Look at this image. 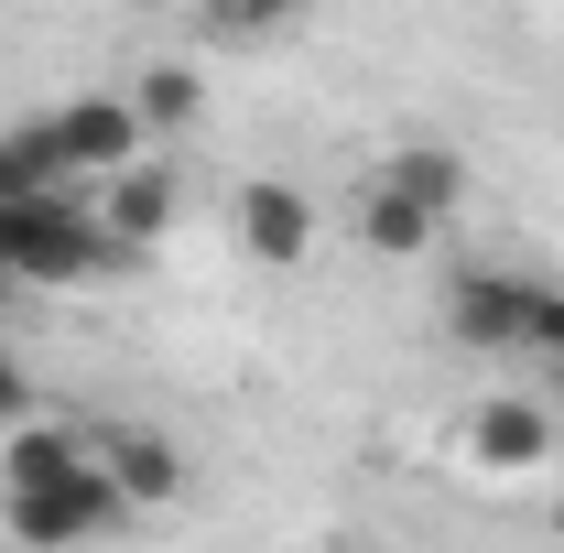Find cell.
Wrapping results in <instances>:
<instances>
[{
  "label": "cell",
  "instance_id": "17",
  "mask_svg": "<svg viewBox=\"0 0 564 553\" xmlns=\"http://www.w3.org/2000/svg\"><path fill=\"white\" fill-rule=\"evenodd\" d=\"M141 11H152V0H141Z\"/></svg>",
  "mask_w": 564,
  "mask_h": 553
},
{
  "label": "cell",
  "instance_id": "11",
  "mask_svg": "<svg viewBox=\"0 0 564 553\" xmlns=\"http://www.w3.org/2000/svg\"><path fill=\"white\" fill-rule=\"evenodd\" d=\"M131 109H141V131H196V120H207V76L196 66H152L131 87Z\"/></svg>",
  "mask_w": 564,
  "mask_h": 553
},
{
  "label": "cell",
  "instance_id": "13",
  "mask_svg": "<svg viewBox=\"0 0 564 553\" xmlns=\"http://www.w3.org/2000/svg\"><path fill=\"white\" fill-rule=\"evenodd\" d=\"M293 11H304V0H207V22H217V33H282Z\"/></svg>",
  "mask_w": 564,
  "mask_h": 553
},
{
  "label": "cell",
  "instance_id": "10",
  "mask_svg": "<svg viewBox=\"0 0 564 553\" xmlns=\"http://www.w3.org/2000/svg\"><path fill=\"white\" fill-rule=\"evenodd\" d=\"M66 185V152L44 120H22V131H0V196H55Z\"/></svg>",
  "mask_w": 564,
  "mask_h": 553
},
{
  "label": "cell",
  "instance_id": "9",
  "mask_svg": "<svg viewBox=\"0 0 564 553\" xmlns=\"http://www.w3.org/2000/svg\"><path fill=\"white\" fill-rule=\"evenodd\" d=\"M98 456H109V478H120L131 510H152V499H174V488H185V456H174L163 434H141V423H109V434H98Z\"/></svg>",
  "mask_w": 564,
  "mask_h": 553
},
{
  "label": "cell",
  "instance_id": "6",
  "mask_svg": "<svg viewBox=\"0 0 564 553\" xmlns=\"http://www.w3.org/2000/svg\"><path fill=\"white\" fill-rule=\"evenodd\" d=\"M228 228H239V250H250V261L293 272V261L315 250V196H304V185H282V174H250V185H239V207H228Z\"/></svg>",
  "mask_w": 564,
  "mask_h": 553
},
{
  "label": "cell",
  "instance_id": "1",
  "mask_svg": "<svg viewBox=\"0 0 564 553\" xmlns=\"http://www.w3.org/2000/svg\"><path fill=\"white\" fill-rule=\"evenodd\" d=\"M120 250H109V228H98V207H76L66 185L55 196H0V272H11V293H66V282L109 272Z\"/></svg>",
  "mask_w": 564,
  "mask_h": 553
},
{
  "label": "cell",
  "instance_id": "15",
  "mask_svg": "<svg viewBox=\"0 0 564 553\" xmlns=\"http://www.w3.org/2000/svg\"><path fill=\"white\" fill-rule=\"evenodd\" d=\"M554 543H564V499H554Z\"/></svg>",
  "mask_w": 564,
  "mask_h": 553
},
{
  "label": "cell",
  "instance_id": "16",
  "mask_svg": "<svg viewBox=\"0 0 564 553\" xmlns=\"http://www.w3.org/2000/svg\"><path fill=\"white\" fill-rule=\"evenodd\" d=\"M554 358H564V337H554Z\"/></svg>",
  "mask_w": 564,
  "mask_h": 553
},
{
  "label": "cell",
  "instance_id": "4",
  "mask_svg": "<svg viewBox=\"0 0 564 553\" xmlns=\"http://www.w3.org/2000/svg\"><path fill=\"white\" fill-rule=\"evenodd\" d=\"M554 445H564V413L532 402V391H499V402L467 413V467H478V478H543Z\"/></svg>",
  "mask_w": 564,
  "mask_h": 553
},
{
  "label": "cell",
  "instance_id": "2",
  "mask_svg": "<svg viewBox=\"0 0 564 553\" xmlns=\"http://www.w3.org/2000/svg\"><path fill=\"white\" fill-rule=\"evenodd\" d=\"M0 510H11V543H22V553H76V543H98V532H109V521H120L131 499H120V478H109V456L87 445L66 478L11 488Z\"/></svg>",
  "mask_w": 564,
  "mask_h": 553
},
{
  "label": "cell",
  "instance_id": "3",
  "mask_svg": "<svg viewBox=\"0 0 564 553\" xmlns=\"http://www.w3.org/2000/svg\"><path fill=\"white\" fill-rule=\"evenodd\" d=\"M445 326L467 347H554L564 337V293L554 282H521V272H467L445 293Z\"/></svg>",
  "mask_w": 564,
  "mask_h": 553
},
{
  "label": "cell",
  "instance_id": "7",
  "mask_svg": "<svg viewBox=\"0 0 564 553\" xmlns=\"http://www.w3.org/2000/svg\"><path fill=\"white\" fill-rule=\"evenodd\" d=\"M98 228H109V250H120V261H141V250L174 228V163H163V152L120 163V174H109V207H98Z\"/></svg>",
  "mask_w": 564,
  "mask_h": 553
},
{
  "label": "cell",
  "instance_id": "12",
  "mask_svg": "<svg viewBox=\"0 0 564 553\" xmlns=\"http://www.w3.org/2000/svg\"><path fill=\"white\" fill-rule=\"evenodd\" d=\"M391 185H413L434 217H456V207H467V163H456L445 141H402V152H391Z\"/></svg>",
  "mask_w": 564,
  "mask_h": 553
},
{
  "label": "cell",
  "instance_id": "5",
  "mask_svg": "<svg viewBox=\"0 0 564 553\" xmlns=\"http://www.w3.org/2000/svg\"><path fill=\"white\" fill-rule=\"evenodd\" d=\"M44 131H55V152H66V174H120V163L152 152L131 98H66V109H44Z\"/></svg>",
  "mask_w": 564,
  "mask_h": 553
},
{
  "label": "cell",
  "instance_id": "14",
  "mask_svg": "<svg viewBox=\"0 0 564 553\" xmlns=\"http://www.w3.org/2000/svg\"><path fill=\"white\" fill-rule=\"evenodd\" d=\"M11 423H33V369L0 347V434H11Z\"/></svg>",
  "mask_w": 564,
  "mask_h": 553
},
{
  "label": "cell",
  "instance_id": "8",
  "mask_svg": "<svg viewBox=\"0 0 564 553\" xmlns=\"http://www.w3.org/2000/svg\"><path fill=\"white\" fill-rule=\"evenodd\" d=\"M358 239H369V250H380V261H423V250H434V239H445V217L423 207L413 185H391V174H380V185H369V196H358Z\"/></svg>",
  "mask_w": 564,
  "mask_h": 553
}]
</instances>
